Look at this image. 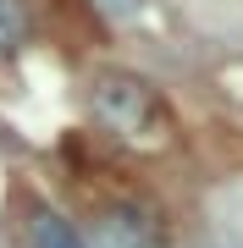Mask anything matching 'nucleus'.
I'll return each instance as SVG.
<instances>
[{
    "label": "nucleus",
    "mask_w": 243,
    "mask_h": 248,
    "mask_svg": "<svg viewBox=\"0 0 243 248\" xmlns=\"http://www.w3.org/2000/svg\"><path fill=\"white\" fill-rule=\"evenodd\" d=\"M94 248H166V237L144 210L116 204V210H105L94 221Z\"/></svg>",
    "instance_id": "obj_2"
},
{
    "label": "nucleus",
    "mask_w": 243,
    "mask_h": 248,
    "mask_svg": "<svg viewBox=\"0 0 243 248\" xmlns=\"http://www.w3.org/2000/svg\"><path fill=\"white\" fill-rule=\"evenodd\" d=\"M28 39V0H0V55Z\"/></svg>",
    "instance_id": "obj_4"
},
{
    "label": "nucleus",
    "mask_w": 243,
    "mask_h": 248,
    "mask_svg": "<svg viewBox=\"0 0 243 248\" xmlns=\"http://www.w3.org/2000/svg\"><path fill=\"white\" fill-rule=\"evenodd\" d=\"M94 11H105L111 22H138L144 17V0H94Z\"/></svg>",
    "instance_id": "obj_5"
},
{
    "label": "nucleus",
    "mask_w": 243,
    "mask_h": 248,
    "mask_svg": "<svg viewBox=\"0 0 243 248\" xmlns=\"http://www.w3.org/2000/svg\"><path fill=\"white\" fill-rule=\"evenodd\" d=\"M28 248H89V243L72 232V221H61L55 210H39L28 226Z\"/></svg>",
    "instance_id": "obj_3"
},
{
    "label": "nucleus",
    "mask_w": 243,
    "mask_h": 248,
    "mask_svg": "<svg viewBox=\"0 0 243 248\" xmlns=\"http://www.w3.org/2000/svg\"><path fill=\"white\" fill-rule=\"evenodd\" d=\"M89 110H94V122L105 127V133H116L127 143L171 133L166 99L155 94L144 78H133V72H99V78L89 83Z\"/></svg>",
    "instance_id": "obj_1"
}]
</instances>
